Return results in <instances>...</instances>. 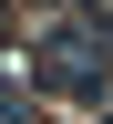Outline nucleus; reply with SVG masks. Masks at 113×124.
Instances as JSON below:
<instances>
[{
    "instance_id": "obj_1",
    "label": "nucleus",
    "mask_w": 113,
    "mask_h": 124,
    "mask_svg": "<svg viewBox=\"0 0 113 124\" xmlns=\"http://www.w3.org/2000/svg\"><path fill=\"white\" fill-rule=\"evenodd\" d=\"M31 83L72 93V103H103V83H113V41H103V21H93V10L52 21L41 41H31Z\"/></svg>"
}]
</instances>
